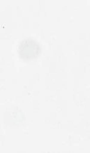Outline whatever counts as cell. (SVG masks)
I'll use <instances>...</instances> for the list:
<instances>
[{"label":"cell","mask_w":90,"mask_h":153,"mask_svg":"<svg viewBox=\"0 0 90 153\" xmlns=\"http://www.w3.org/2000/svg\"><path fill=\"white\" fill-rule=\"evenodd\" d=\"M40 47L37 42L32 39L24 40L19 47V54L25 60L33 59L40 53Z\"/></svg>","instance_id":"6da1fadb"}]
</instances>
